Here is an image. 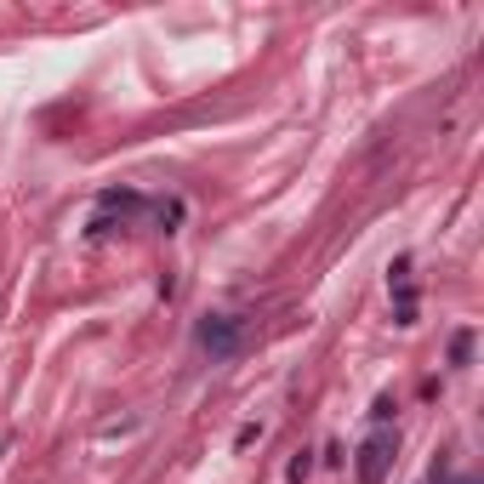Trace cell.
<instances>
[{
	"label": "cell",
	"instance_id": "6da1fadb",
	"mask_svg": "<svg viewBox=\"0 0 484 484\" xmlns=\"http://www.w3.org/2000/svg\"><path fill=\"white\" fill-rule=\"evenodd\" d=\"M240 342H245V319L240 314H206L194 325V348L211 359V365H223V359L240 353Z\"/></svg>",
	"mask_w": 484,
	"mask_h": 484
},
{
	"label": "cell",
	"instance_id": "7a4b0ae2",
	"mask_svg": "<svg viewBox=\"0 0 484 484\" xmlns=\"http://www.w3.org/2000/svg\"><path fill=\"white\" fill-rule=\"evenodd\" d=\"M394 456H399V433L394 428H370V439L359 445V484H382L387 479V467H394Z\"/></svg>",
	"mask_w": 484,
	"mask_h": 484
},
{
	"label": "cell",
	"instance_id": "3957f363",
	"mask_svg": "<svg viewBox=\"0 0 484 484\" xmlns=\"http://www.w3.org/2000/svg\"><path fill=\"white\" fill-rule=\"evenodd\" d=\"M98 206H103V211H120V223H126V217H143V211H149V200L137 194V189H103Z\"/></svg>",
	"mask_w": 484,
	"mask_h": 484
},
{
	"label": "cell",
	"instance_id": "277c9868",
	"mask_svg": "<svg viewBox=\"0 0 484 484\" xmlns=\"http://www.w3.org/2000/svg\"><path fill=\"white\" fill-rule=\"evenodd\" d=\"M183 217H189V206H183V200H160V206H154V223H160V234H177Z\"/></svg>",
	"mask_w": 484,
	"mask_h": 484
},
{
	"label": "cell",
	"instance_id": "5b68a950",
	"mask_svg": "<svg viewBox=\"0 0 484 484\" xmlns=\"http://www.w3.org/2000/svg\"><path fill=\"white\" fill-rule=\"evenodd\" d=\"M467 359H473V331H456V336H450V365L467 370Z\"/></svg>",
	"mask_w": 484,
	"mask_h": 484
},
{
	"label": "cell",
	"instance_id": "8992f818",
	"mask_svg": "<svg viewBox=\"0 0 484 484\" xmlns=\"http://www.w3.org/2000/svg\"><path fill=\"white\" fill-rule=\"evenodd\" d=\"M308 473H314V456H308V450H296V456L285 462V484H308Z\"/></svg>",
	"mask_w": 484,
	"mask_h": 484
},
{
	"label": "cell",
	"instance_id": "52a82bcc",
	"mask_svg": "<svg viewBox=\"0 0 484 484\" xmlns=\"http://www.w3.org/2000/svg\"><path fill=\"white\" fill-rule=\"evenodd\" d=\"M394 411H399V404H394V399L382 394L377 404H370V428H387V421H394Z\"/></svg>",
	"mask_w": 484,
	"mask_h": 484
},
{
	"label": "cell",
	"instance_id": "ba28073f",
	"mask_svg": "<svg viewBox=\"0 0 484 484\" xmlns=\"http://www.w3.org/2000/svg\"><path fill=\"white\" fill-rule=\"evenodd\" d=\"M404 279H411V257H394L387 262V285H404Z\"/></svg>",
	"mask_w": 484,
	"mask_h": 484
},
{
	"label": "cell",
	"instance_id": "9c48e42d",
	"mask_svg": "<svg viewBox=\"0 0 484 484\" xmlns=\"http://www.w3.org/2000/svg\"><path fill=\"white\" fill-rule=\"evenodd\" d=\"M462 484H473V479H462Z\"/></svg>",
	"mask_w": 484,
	"mask_h": 484
}]
</instances>
